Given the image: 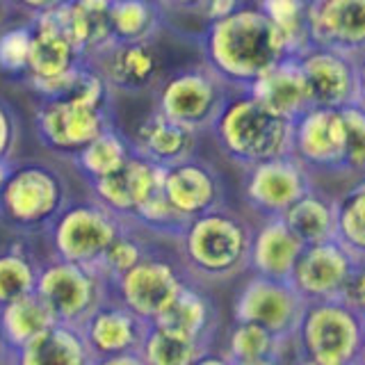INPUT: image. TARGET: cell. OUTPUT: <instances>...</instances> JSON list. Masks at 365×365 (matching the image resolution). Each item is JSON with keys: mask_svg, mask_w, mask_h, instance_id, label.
Here are the masks:
<instances>
[{"mask_svg": "<svg viewBox=\"0 0 365 365\" xmlns=\"http://www.w3.org/2000/svg\"><path fill=\"white\" fill-rule=\"evenodd\" d=\"M201 62L210 66L233 91H247L272 66L292 57L277 26L256 3L205 23L199 34Z\"/></svg>", "mask_w": 365, "mask_h": 365, "instance_id": "obj_1", "label": "cell"}, {"mask_svg": "<svg viewBox=\"0 0 365 365\" xmlns=\"http://www.w3.org/2000/svg\"><path fill=\"white\" fill-rule=\"evenodd\" d=\"M32 121L46 151L71 160L98 135L117 125L114 94L96 66L85 62L71 91L62 98L39 101Z\"/></svg>", "mask_w": 365, "mask_h": 365, "instance_id": "obj_2", "label": "cell"}, {"mask_svg": "<svg viewBox=\"0 0 365 365\" xmlns=\"http://www.w3.org/2000/svg\"><path fill=\"white\" fill-rule=\"evenodd\" d=\"M254 224L233 208L212 210L190 220L174 242L187 277L201 285H224L249 272Z\"/></svg>", "mask_w": 365, "mask_h": 365, "instance_id": "obj_3", "label": "cell"}, {"mask_svg": "<svg viewBox=\"0 0 365 365\" xmlns=\"http://www.w3.org/2000/svg\"><path fill=\"white\" fill-rule=\"evenodd\" d=\"M73 201L68 178L41 160H14L0 192V226L19 237H43Z\"/></svg>", "mask_w": 365, "mask_h": 365, "instance_id": "obj_4", "label": "cell"}, {"mask_svg": "<svg viewBox=\"0 0 365 365\" xmlns=\"http://www.w3.org/2000/svg\"><path fill=\"white\" fill-rule=\"evenodd\" d=\"M210 135L220 153L237 169L292 153V121L260 106L249 91H233Z\"/></svg>", "mask_w": 365, "mask_h": 365, "instance_id": "obj_5", "label": "cell"}, {"mask_svg": "<svg viewBox=\"0 0 365 365\" xmlns=\"http://www.w3.org/2000/svg\"><path fill=\"white\" fill-rule=\"evenodd\" d=\"M153 110L194 133H210L233 89L203 62L171 68L153 91Z\"/></svg>", "mask_w": 365, "mask_h": 365, "instance_id": "obj_6", "label": "cell"}, {"mask_svg": "<svg viewBox=\"0 0 365 365\" xmlns=\"http://www.w3.org/2000/svg\"><path fill=\"white\" fill-rule=\"evenodd\" d=\"M365 319L342 299L311 302L297 324L294 351L324 365H356Z\"/></svg>", "mask_w": 365, "mask_h": 365, "instance_id": "obj_7", "label": "cell"}, {"mask_svg": "<svg viewBox=\"0 0 365 365\" xmlns=\"http://www.w3.org/2000/svg\"><path fill=\"white\" fill-rule=\"evenodd\" d=\"M125 226L121 217L87 197L68 203L43 237L51 256L94 267Z\"/></svg>", "mask_w": 365, "mask_h": 365, "instance_id": "obj_8", "label": "cell"}, {"mask_svg": "<svg viewBox=\"0 0 365 365\" xmlns=\"http://www.w3.org/2000/svg\"><path fill=\"white\" fill-rule=\"evenodd\" d=\"M32 46L28 71L21 78L39 101L62 98L71 91L80 66L85 64L73 41L64 32L55 11L37 19H30Z\"/></svg>", "mask_w": 365, "mask_h": 365, "instance_id": "obj_9", "label": "cell"}, {"mask_svg": "<svg viewBox=\"0 0 365 365\" xmlns=\"http://www.w3.org/2000/svg\"><path fill=\"white\" fill-rule=\"evenodd\" d=\"M34 292L51 308L55 322L80 329L112 294V285L94 267L48 256L41 260Z\"/></svg>", "mask_w": 365, "mask_h": 365, "instance_id": "obj_10", "label": "cell"}, {"mask_svg": "<svg viewBox=\"0 0 365 365\" xmlns=\"http://www.w3.org/2000/svg\"><path fill=\"white\" fill-rule=\"evenodd\" d=\"M187 281L190 277L176 249L171 254L158 242L130 272L112 283V297L146 322H155Z\"/></svg>", "mask_w": 365, "mask_h": 365, "instance_id": "obj_11", "label": "cell"}, {"mask_svg": "<svg viewBox=\"0 0 365 365\" xmlns=\"http://www.w3.org/2000/svg\"><path fill=\"white\" fill-rule=\"evenodd\" d=\"M315 185V176L292 153L242 169V201L258 220L283 217Z\"/></svg>", "mask_w": 365, "mask_h": 365, "instance_id": "obj_12", "label": "cell"}, {"mask_svg": "<svg viewBox=\"0 0 365 365\" xmlns=\"http://www.w3.org/2000/svg\"><path fill=\"white\" fill-rule=\"evenodd\" d=\"M292 155L313 176L345 178L347 123L342 110L311 108L292 121Z\"/></svg>", "mask_w": 365, "mask_h": 365, "instance_id": "obj_13", "label": "cell"}, {"mask_svg": "<svg viewBox=\"0 0 365 365\" xmlns=\"http://www.w3.org/2000/svg\"><path fill=\"white\" fill-rule=\"evenodd\" d=\"M306 302L290 281H277L251 274L233 297V319L254 322L274 336L292 340Z\"/></svg>", "mask_w": 365, "mask_h": 365, "instance_id": "obj_14", "label": "cell"}, {"mask_svg": "<svg viewBox=\"0 0 365 365\" xmlns=\"http://www.w3.org/2000/svg\"><path fill=\"white\" fill-rule=\"evenodd\" d=\"M114 96H146L153 94L167 73V64L158 41H114L96 62Z\"/></svg>", "mask_w": 365, "mask_h": 365, "instance_id": "obj_15", "label": "cell"}, {"mask_svg": "<svg viewBox=\"0 0 365 365\" xmlns=\"http://www.w3.org/2000/svg\"><path fill=\"white\" fill-rule=\"evenodd\" d=\"M359 262L336 240L304 247L292 269L290 285L306 304L342 299Z\"/></svg>", "mask_w": 365, "mask_h": 365, "instance_id": "obj_16", "label": "cell"}, {"mask_svg": "<svg viewBox=\"0 0 365 365\" xmlns=\"http://www.w3.org/2000/svg\"><path fill=\"white\" fill-rule=\"evenodd\" d=\"M308 32L315 48L365 60V0H311Z\"/></svg>", "mask_w": 365, "mask_h": 365, "instance_id": "obj_17", "label": "cell"}, {"mask_svg": "<svg viewBox=\"0 0 365 365\" xmlns=\"http://www.w3.org/2000/svg\"><path fill=\"white\" fill-rule=\"evenodd\" d=\"M163 192L187 220H197L226 205L224 176L210 160L199 153L165 169Z\"/></svg>", "mask_w": 365, "mask_h": 365, "instance_id": "obj_18", "label": "cell"}, {"mask_svg": "<svg viewBox=\"0 0 365 365\" xmlns=\"http://www.w3.org/2000/svg\"><path fill=\"white\" fill-rule=\"evenodd\" d=\"M165 169L151 160L133 153L130 160L112 176L85 182L89 197L106 205L128 224L142 205L163 190Z\"/></svg>", "mask_w": 365, "mask_h": 365, "instance_id": "obj_19", "label": "cell"}, {"mask_svg": "<svg viewBox=\"0 0 365 365\" xmlns=\"http://www.w3.org/2000/svg\"><path fill=\"white\" fill-rule=\"evenodd\" d=\"M299 64L306 76L308 91H311L313 108L345 110L349 106H356L359 83L354 60L336 51L311 46L299 57Z\"/></svg>", "mask_w": 365, "mask_h": 365, "instance_id": "obj_20", "label": "cell"}, {"mask_svg": "<svg viewBox=\"0 0 365 365\" xmlns=\"http://www.w3.org/2000/svg\"><path fill=\"white\" fill-rule=\"evenodd\" d=\"M151 322L133 313L128 306H123L117 297H108L94 313H91L85 324L80 327L87 340L89 349L96 359L117 356V354L140 351L142 342L148 334Z\"/></svg>", "mask_w": 365, "mask_h": 365, "instance_id": "obj_21", "label": "cell"}, {"mask_svg": "<svg viewBox=\"0 0 365 365\" xmlns=\"http://www.w3.org/2000/svg\"><path fill=\"white\" fill-rule=\"evenodd\" d=\"M151 324L180 334L182 338L197 342L199 347L208 351L215 349L217 336H220L222 313L208 288L190 279L185 288L174 297V302Z\"/></svg>", "mask_w": 365, "mask_h": 365, "instance_id": "obj_22", "label": "cell"}, {"mask_svg": "<svg viewBox=\"0 0 365 365\" xmlns=\"http://www.w3.org/2000/svg\"><path fill=\"white\" fill-rule=\"evenodd\" d=\"M128 137L137 155L151 160L163 169L174 167L199 151V133L163 117L155 110L144 114Z\"/></svg>", "mask_w": 365, "mask_h": 365, "instance_id": "obj_23", "label": "cell"}, {"mask_svg": "<svg viewBox=\"0 0 365 365\" xmlns=\"http://www.w3.org/2000/svg\"><path fill=\"white\" fill-rule=\"evenodd\" d=\"M304 247L306 245L292 233L283 217L258 220V226H254V240H251L249 272L277 281H290Z\"/></svg>", "mask_w": 365, "mask_h": 365, "instance_id": "obj_24", "label": "cell"}, {"mask_svg": "<svg viewBox=\"0 0 365 365\" xmlns=\"http://www.w3.org/2000/svg\"><path fill=\"white\" fill-rule=\"evenodd\" d=\"M247 91L260 106L290 121L313 108L299 57H285L283 62L272 66L267 73H262Z\"/></svg>", "mask_w": 365, "mask_h": 365, "instance_id": "obj_25", "label": "cell"}, {"mask_svg": "<svg viewBox=\"0 0 365 365\" xmlns=\"http://www.w3.org/2000/svg\"><path fill=\"white\" fill-rule=\"evenodd\" d=\"M110 3L112 0H66L55 11L68 39L89 64L114 43Z\"/></svg>", "mask_w": 365, "mask_h": 365, "instance_id": "obj_26", "label": "cell"}, {"mask_svg": "<svg viewBox=\"0 0 365 365\" xmlns=\"http://www.w3.org/2000/svg\"><path fill=\"white\" fill-rule=\"evenodd\" d=\"M83 331L62 322H53L46 331L11 354V365H94Z\"/></svg>", "mask_w": 365, "mask_h": 365, "instance_id": "obj_27", "label": "cell"}, {"mask_svg": "<svg viewBox=\"0 0 365 365\" xmlns=\"http://www.w3.org/2000/svg\"><path fill=\"white\" fill-rule=\"evenodd\" d=\"M283 222L306 247L336 240V197L315 185L290 205Z\"/></svg>", "mask_w": 365, "mask_h": 365, "instance_id": "obj_28", "label": "cell"}, {"mask_svg": "<svg viewBox=\"0 0 365 365\" xmlns=\"http://www.w3.org/2000/svg\"><path fill=\"white\" fill-rule=\"evenodd\" d=\"M41 258L30 237L14 235L0 247V306L16 302L37 290Z\"/></svg>", "mask_w": 365, "mask_h": 365, "instance_id": "obj_29", "label": "cell"}, {"mask_svg": "<svg viewBox=\"0 0 365 365\" xmlns=\"http://www.w3.org/2000/svg\"><path fill=\"white\" fill-rule=\"evenodd\" d=\"M114 41H158L169 28V16L158 0H112L110 3Z\"/></svg>", "mask_w": 365, "mask_h": 365, "instance_id": "obj_30", "label": "cell"}, {"mask_svg": "<svg viewBox=\"0 0 365 365\" xmlns=\"http://www.w3.org/2000/svg\"><path fill=\"white\" fill-rule=\"evenodd\" d=\"M55 322L51 308L37 292L0 306V342L14 354Z\"/></svg>", "mask_w": 365, "mask_h": 365, "instance_id": "obj_31", "label": "cell"}, {"mask_svg": "<svg viewBox=\"0 0 365 365\" xmlns=\"http://www.w3.org/2000/svg\"><path fill=\"white\" fill-rule=\"evenodd\" d=\"M133 144L128 133H123L119 125L98 135L89 146H85L78 155H73L68 163L80 174L85 182L101 180L112 176L114 171H119L133 155Z\"/></svg>", "mask_w": 365, "mask_h": 365, "instance_id": "obj_32", "label": "cell"}, {"mask_svg": "<svg viewBox=\"0 0 365 365\" xmlns=\"http://www.w3.org/2000/svg\"><path fill=\"white\" fill-rule=\"evenodd\" d=\"M231 363L254 361V359H290L292 340L274 336L272 331L262 329L254 322H240L233 319L231 327L224 331L222 349Z\"/></svg>", "mask_w": 365, "mask_h": 365, "instance_id": "obj_33", "label": "cell"}, {"mask_svg": "<svg viewBox=\"0 0 365 365\" xmlns=\"http://www.w3.org/2000/svg\"><path fill=\"white\" fill-rule=\"evenodd\" d=\"M336 242L365 265V178L351 180L336 197Z\"/></svg>", "mask_w": 365, "mask_h": 365, "instance_id": "obj_34", "label": "cell"}, {"mask_svg": "<svg viewBox=\"0 0 365 365\" xmlns=\"http://www.w3.org/2000/svg\"><path fill=\"white\" fill-rule=\"evenodd\" d=\"M155 245H158V240H153L151 235H146L140 228L128 224L121 231V235L108 247L106 254L101 256L94 269L112 285L114 281H119L125 272H130Z\"/></svg>", "mask_w": 365, "mask_h": 365, "instance_id": "obj_35", "label": "cell"}, {"mask_svg": "<svg viewBox=\"0 0 365 365\" xmlns=\"http://www.w3.org/2000/svg\"><path fill=\"white\" fill-rule=\"evenodd\" d=\"M308 3L311 0H256V5L283 34L292 57H302L311 48Z\"/></svg>", "mask_w": 365, "mask_h": 365, "instance_id": "obj_36", "label": "cell"}, {"mask_svg": "<svg viewBox=\"0 0 365 365\" xmlns=\"http://www.w3.org/2000/svg\"><path fill=\"white\" fill-rule=\"evenodd\" d=\"M128 224L140 228V231H144L146 235H151L153 240H158V242L174 245L180 237V233L185 231L190 220L182 212H178L174 208V203H171L165 197V192L160 190L135 212V217Z\"/></svg>", "mask_w": 365, "mask_h": 365, "instance_id": "obj_37", "label": "cell"}, {"mask_svg": "<svg viewBox=\"0 0 365 365\" xmlns=\"http://www.w3.org/2000/svg\"><path fill=\"white\" fill-rule=\"evenodd\" d=\"M205 349L165 327L151 324L142 342V359L146 365H192Z\"/></svg>", "mask_w": 365, "mask_h": 365, "instance_id": "obj_38", "label": "cell"}, {"mask_svg": "<svg viewBox=\"0 0 365 365\" xmlns=\"http://www.w3.org/2000/svg\"><path fill=\"white\" fill-rule=\"evenodd\" d=\"M32 46V26L30 21L9 23L0 30V71L21 80L28 71Z\"/></svg>", "mask_w": 365, "mask_h": 365, "instance_id": "obj_39", "label": "cell"}, {"mask_svg": "<svg viewBox=\"0 0 365 365\" xmlns=\"http://www.w3.org/2000/svg\"><path fill=\"white\" fill-rule=\"evenodd\" d=\"M347 123V165L345 178H365V110L361 106H349L342 110Z\"/></svg>", "mask_w": 365, "mask_h": 365, "instance_id": "obj_40", "label": "cell"}, {"mask_svg": "<svg viewBox=\"0 0 365 365\" xmlns=\"http://www.w3.org/2000/svg\"><path fill=\"white\" fill-rule=\"evenodd\" d=\"M21 146V117L14 106L0 96V163H14Z\"/></svg>", "mask_w": 365, "mask_h": 365, "instance_id": "obj_41", "label": "cell"}, {"mask_svg": "<svg viewBox=\"0 0 365 365\" xmlns=\"http://www.w3.org/2000/svg\"><path fill=\"white\" fill-rule=\"evenodd\" d=\"M64 3H66V0H9L14 14L23 16L26 21L43 16V14H51V11H57Z\"/></svg>", "mask_w": 365, "mask_h": 365, "instance_id": "obj_42", "label": "cell"}, {"mask_svg": "<svg viewBox=\"0 0 365 365\" xmlns=\"http://www.w3.org/2000/svg\"><path fill=\"white\" fill-rule=\"evenodd\" d=\"M342 302L365 319V265H359L356 272H354L347 290L342 294Z\"/></svg>", "mask_w": 365, "mask_h": 365, "instance_id": "obj_43", "label": "cell"}, {"mask_svg": "<svg viewBox=\"0 0 365 365\" xmlns=\"http://www.w3.org/2000/svg\"><path fill=\"white\" fill-rule=\"evenodd\" d=\"M247 3V0H208V5L203 7L201 11V21L203 23H212V21H220L228 14H233L235 9H240Z\"/></svg>", "mask_w": 365, "mask_h": 365, "instance_id": "obj_44", "label": "cell"}, {"mask_svg": "<svg viewBox=\"0 0 365 365\" xmlns=\"http://www.w3.org/2000/svg\"><path fill=\"white\" fill-rule=\"evenodd\" d=\"M163 9L167 11V16L174 14H185V16H201L203 7L208 5V0H158Z\"/></svg>", "mask_w": 365, "mask_h": 365, "instance_id": "obj_45", "label": "cell"}, {"mask_svg": "<svg viewBox=\"0 0 365 365\" xmlns=\"http://www.w3.org/2000/svg\"><path fill=\"white\" fill-rule=\"evenodd\" d=\"M94 365H146L140 351H128V354H117V356H103L96 359Z\"/></svg>", "mask_w": 365, "mask_h": 365, "instance_id": "obj_46", "label": "cell"}, {"mask_svg": "<svg viewBox=\"0 0 365 365\" xmlns=\"http://www.w3.org/2000/svg\"><path fill=\"white\" fill-rule=\"evenodd\" d=\"M192 365H233V363L228 361L220 349H208V351H203Z\"/></svg>", "mask_w": 365, "mask_h": 365, "instance_id": "obj_47", "label": "cell"}, {"mask_svg": "<svg viewBox=\"0 0 365 365\" xmlns=\"http://www.w3.org/2000/svg\"><path fill=\"white\" fill-rule=\"evenodd\" d=\"M356 83H359V96H356V106L365 110V60L356 62Z\"/></svg>", "mask_w": 365, "mask_h": 365, "instance_id": "obj_48", "label": "cell"}, {"mask_svg": "<svg viewBox=\"0 0 365 365\" xmlns=\"http://www.w3.org/2000/svg\"><path fill=\"white\" fill-rule=\"evenodd\" d=\"M285 365H324V363H317V361H313V359H308V356H304V354L294 351V347H292L290 359L285 361Z\"/></svg>", "mask_w": 365, "mask_h": 365, "instance_id": "obj_49", "label": "cell"}, {"mask_svg": "<svg viewBox=\"0 0 365 365\" xmlns=\"http://www.w3.org/2000/svg\"><path fill=\"white\" fill-rule=\"evenodd\" d=\"M11 14H14V9H11L9 0H0V30L9 26Z\"/></svg>", "mask_w": 365, "mask_h": 365, "instance_id": "obj_50", "label": "cell"}, {"mask_svg": "<svg viewBox=\"0 0 365 365\" xmlns=\"http://www.w3.org/2000/svg\"><path fill=\"white\" fill-rule=\"evenodd\" d=\"M233 365H285L283 359H254V361H240Z\"/></svg>", "mask_w": 365, "mask_h": 365, "instance_id": "obj_51", "label": "cell"}, {"mask_svg": "<svg viewBox=\"0 0 365 365\" xmlns=\"http://www.w3.org/2000/svg\"><path fill=\"white\" fill-rule=\"evenodd\" d=\"M11 165H14V163H0V192H3L5 182H7V178H9Z\"/></svg>", "mask_w": 365, "mask_h": 365, "instance_id": "obj_52", "label": "cell"}, {"mask_svg": "<svg viewBox=\"0 0 365 365\" xmlns=\"http://www.w3.org/2000/svg\"><path fill=\"white\" fill-rule=\"evenodd\" d=\"M0 365H11V351L0 342Z\"/></svg>", "mask_w": 365, "mask_h": 365, "instance_id": "obj_53", "label": "cell"}, {"mask_svg": "<svg viewBox=\"0 0 365 365\" xmlns=\"http://www.w3.org/2000/svg\"><path fill=\"white\" fill-rule=\"evenodd\" d=\"M356 365H365V329H363V340H361V349H359Z\"/></svg>", "mask_w": 365, "mask_h": 365, "instance_id": "obj_54", "label": "cell"}]
</instances>
